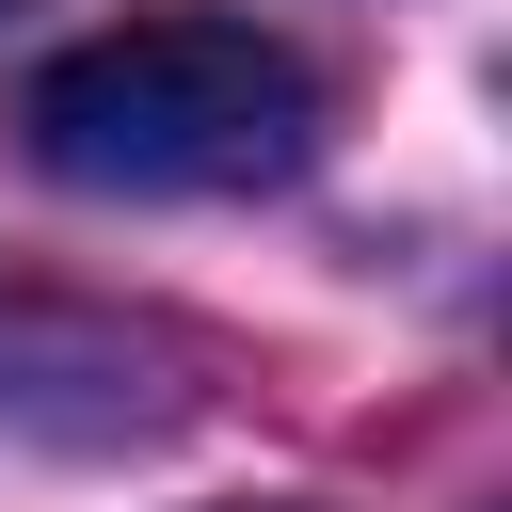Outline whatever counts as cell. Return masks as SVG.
Here are the masks:
<instances>
[{"label": "cell", "instance_id": "cell-1", "mask_svg": "<svg viewBox=\"0 0 512 512\" xmlns=\"http://www.w3.org/2000/svg\"><path fill=\"white\" fill-rule=\"evenodd\" d=\"M16 128L64 192L208 208V192H272L320 160V64L256 16H112L32 64Z\"/></svg>", "mask_w": 512, "mask_h": 512}]
</instances>
